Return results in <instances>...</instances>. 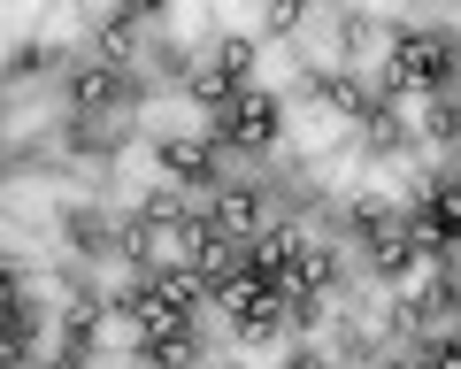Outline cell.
<instances>
[{"mask_svg": "<svg viewBox=\"0 0 461 369\" xmlns=\"http://www.w3.org/2000/svg\"><path fill=\"white\" fill-rule=\"evenodd\" d=\"M162 177L177 184L185 201H208L215 184L230 177V154L215 147L208 131H169V139H162Z\"/></svg>", "mask_w": 461, "mask_h": 369, "instance_id": "5", "label": "cell"}, {"mask_svg": "<svg viewBox=\"0 0 461 369\" xmlns=\"http://www.w3.org/2000/svg\"><path fill=\"white\" fill-rule=\"evenodd\" d=\"M415 131H423V139H430V147H438V154H446V147H454V101H446V93H438V101H430V108H423V123H415Z\"/></svg>", "mask_w": 461, "mask_h": 369, "instance_id": "12", "label": "cell"}, {"mask_svg": "<svg viewBox=\"0 0 461 369\" xmlns=\"http://www.w3.org/2000/svg\"><path fill=\"white\" fill-rule=\"evenodd\" d=\"M330 39H339L346 54H362V39H369V16H362V8H346V16H330Z\"/></svg>", "mask_w": 461, "mask_h": 369, "instance_id": "14", "label": "cell"}, {"mask_svg": "<svg viewBox=\"0 0 461 369\" xmlns=\"http://www.w3.org/2000/svg\"><path fill=\"white\" fill-rule=\"evenodd\" d=\"M62 247L77 269H100V262H123V247H131V223L108 216V208H69L62 216Z\"/></svg>", "mask_w": 461, "mask_h": 369, "instance_id": "8", "label": "cell"}, {"mask_svg": "<svg viewBox=\"0 0 461 369\" xmlns=\"http://www.w3.org/2000/svg\"><path fill=\"white\" fill-rule=\"evenodd\" d=\"M200 62L215 69V77H230V85H254V39H215V47H200Z\"/></svg>", "mask_w": 461, "mask_h": 369, "instance_id": "11", "label": "cell"}, {"mask_svg": "<svg viewBox=\"0 0 461 369\" xmlns=\"http://www.w3.org/2000/svg\"><path fill=\"white\" fill-rule=\"evenodd\" d=\"M123 139H131V123H123V116H69L62 147L85 154V162H115V154H123Z\"/></svg>", "mask_w": 461, "mask_h": 369, "instance_id": "10", "label": "cell"}, {"mask_svg": "<svg viewBox=\"0 0 461 369\" xmlns=\"http://www.w3.org/2000/svg\"><path fill=\"white\" fill-rule=\"evenodd\" d=\"M62 101H69V116H131L139 69L108 62V54H77V62L62 69Z\"/></svg>", "mask_w": 461, "mask_h": 369, "instance_id": "4", "label": "cell"}, {"mask_svg": "<svg viewBox=\"0 0 461 369\" xmlns=\"http://www.w3.org/2000/svg\"><path fill=\"white\" fill-rule=\"evenodd\" d=\"M408 231H415V247L430 254V262H454V238H461V216H454V177H423L408 193Z\"/></svg>", "mask_w": 461, "mask_h": 369, "instance_id": "6", "label": "cell"}, {"mask_svg": "<svg viewBox=\"0 0 461 369\" xmlns=\"http://www.w3.org/2000/svg\"><path fill=\"white\" fill-rule=\"evenodd\" d=\"M200 116H208V139L223 154H269V147H277V131H285V101L269 93V85H239L230 101L200 108Z\"/></svg>", "mask_w": 461, "mask_h": 369, "instance_id": "2", "label": "cell"}, {"mask_svg": "<svg viewBox=\"0 0 461 369\" xmlns=\"http://www.w3.org/2000/svg\"><path fill=\"white\" fill-rule=\"evenodd\" d=\"M208 308H223V323H230L239 338H269V331H285V292L262 285L254 269H239V277H230V285L215 292Z\"/></svg>", "mask_w": 461, "mask_h": 369, "instance_id": "7", "label": "cell"}, {"mask_svg": "<svg viewBox=\"0 0 461 369\" xmlns=\"http://www.w3.org/2000/svg\"><path fill=\"white\" fill-rule=\"evenodd\" d=\"M346 231H354L362 262L377 269V277H393V285L415 277V262H423V247H415V231H408V208H393V201H354Z\"/></svg>", "mask_w": 461, "mask_h": 369, "instance_id": "3", "label": "cell"}, {"mask_svg": "<svg viewBox=\"0 0 461 369\" xmlns=\"http://www.w3.org/2000/svg\"><path fill=\"white\" fill-rule=\"evenodd\" d=\"M200 208H208V216L223 223L230 238H254V231L269 223V184H262V177H223Z\"/></svg>", "mask_w": 461, "mask_h": 369, "instance_id": "9", "label": "cell"}, {"mask_svg": "<svg viewBox=\"0 0 461 369\" xmlns=\"http://www.w3.org/2000/svg\"><path fill=\"white\" fill-rule=\"evenodd\" d=\"M300 23H308V8H300V0H293V8H269V39H293Z\"/></svg>", "mask_w": 461, "mask_h": 369, "instance_id": "15", "label": "cell"}, {"mask_svg": "<svg viewBox=\"0 0 461 369\" xmlns=\"http://www.w3.org/2000/svg\"><path fill=\"white\" fill-rule=\"evenodd\" d=\"M446 77H454V39L438 32V23H400L393 47H384V93H446Z\"/></svg>", "mask_w": 461, "mask_h": 369, "instance_id": "1", "label": "cell"}, {"mask_svg": "<svg viewBox=\"0 0 461 369\" xmlns=\"http://www.w3.org/2000/svg\"><path fill=\"white\" fill-rule=\"evenodd\" d=\"M8 69H16V77H39V69H69V62H62L54 47H32V39H23V47H16V62H8Z\"/></svg>", "mask_w": 461, "mask_h": 369, "instance_id": "13", "label": "cell"}]
</instances>
